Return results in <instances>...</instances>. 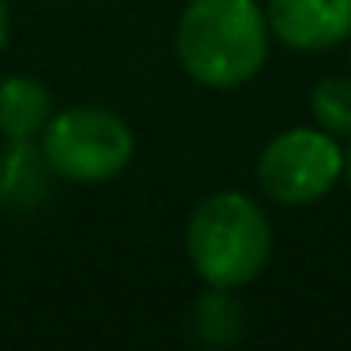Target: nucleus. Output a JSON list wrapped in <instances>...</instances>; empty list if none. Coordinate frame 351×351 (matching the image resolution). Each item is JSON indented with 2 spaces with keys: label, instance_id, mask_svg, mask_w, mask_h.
<instances>
[{
  "label": "nucleus",
  "instance_id": "obj_1",
  "mask_svg": "<svg viewBox=\"0 0 351 351\" xmlns=\"http://www.w3.org/2000/svg\"><path fill=\"white\" fill-rule=\"evenodd\" d=\"M268 38L272 31L257 0H189L178 16L174 53L200 87L230 91L265 69Z\"/></svg>",
  "mask_w": 351,
  "mask_h": 351
},
{
  "label": "nucleus",
  "instance_id": "obj_2",
  "mask_svg": "<svg viewBox=\"0 0 351 351\" xmlns=\"http://www.w3.org/2000/svg\"><path fill=\"white\" fill-rule=\"evenodd\" d=\"M185 253L208 287L238 291L253 283L272 257L265 208L234 189L204 197L185 227Z\"/></svg>",
  "mask_w": 351,
  "mask_h": 351
},
{
  "label": "nucleus",
  "instance_id": "obj_3",
  "mask_svg": "<svg viewBox=\"0 0 351 351\" xmlns=\"http://www.w3.org/2000/svg\"><path fill=\"white\" fill-rule=\"evenodd\" d=\"M38 147L49 170L64 182L99 185L117 178L132 159V129L106 106L53 110Z\"/></svg>",
  "mask_w": 351,
  "mask_h": 351
},
{
  "label": "nucleus",
  "instance_id": "obj_4",
  "mask_svg": "<svg viewBox=\"0 0 351 351\" xmlns=\"http://www.w3.org/2000/svg\"><path fill=\"white\" fill-rule=\"evenodd\" d=\"M343 178V147L321 129H287L265 144L257 159V185L272 204L302 208L328 197Z\"/></svg>",
  "mask_w": 351,
  "mask_h": 351
},
{
  "label": "nucleus",
  "instance_id": "obj_5",
  "mask_svg": "<svg viewBox=\"0 0 351 351\" xmlns=\"http://www.w3.org/2000/svg\"><path fill=\"white\" fill-rule=\"evenodd\" d=\"M268 31L287 49L321 53L351 38V0H268Z\"/></svg>",
  "mask_w": 351,
  "mask_h": 351
},
{
  "label": "nucleus",
  "instance_id": "obj_6",
  "mask_svg": "<svg viewBox=\"0 0 351 351\" xmlns=\"http://www.w3.org/2000/svg\"><path fill=\"white\" fill-rule=\"evenodd\" d=\"M46 155L38 140H4L0 144V208L8 212H31L49 197L53 185Z\"/></svg>",
  "mask_w": 351,
  "mask_h": 351
},
{
  "label": "nucleus",
  "instance_id": "obj_7",
  "mask_svg": "<svg viewBox=\"0 0 351 351\" xmlns=\"http://www.w3.org/2000/svg\"><path fill=\"white\" fill-rule=\"evenodd\" d=\"M53 117V95L34 76H8L0 84V136L38 140Z\"/></svg>",
  "mask_w": 351,
  "mask_h": 351
},
{
  "label": "nucleus",
  "instance_id": "obj_8",
  "mask_svg": "<svg viewBox=\"0 0 351 351\" xmlns=\"http://www.w3.org/2000/svg\"><path fill=\"white\" fill-rule=\"evenodd\" d=\"M238 332H242V306L227 287H208L193 306V336L208 348H223L234 343Z\"/></svg>",
  "mask_w": 351,
  "mask_h": 351
},
{
  "label": "nucleus",
  "instance_id": "obj_9",
  "mask_svg": "<svg viewBox=\"0 0 351 351\" xmlns=\"http://www.w3.org/2000/svg\"><path fill=\"white\" fill-rule=\"evenodd\" d=\"M310 114L321 132L351 140V76H325L310 91Z\"/></svg>",
  "mask_w": 351,
  "mask_h": 351
},
{
  "label": "nucleus",
  "instance_id": "obj_10",
  "mask_svg": "<svg viewBox=\"0 0 351 351\" xmlns=\"http://www.w3.org/2000/svg\"><path fill=\"white\" fill-rule=\"evenodd\" d=\"M8 27H12V19H8V0H0V49H4V42H8Z\"/></svg>",
  "mask_w": 351,
  "mask_h": 351
},
{
  "label": "nucleus",
  "instance_id": "obj_11",
  "mask_svg": "<svg viewBox=\"0 0 351 351\" xmlns=\"http://www.w3.org/2000/svg\"><path fill=\"white\" fill-rule=\"evenodd\" d=\"M343 178H348V185H351V140H348V152H343Z\"/></svg>",
  "mask_w": 351,
  "mask_h": 351
},
{
  "label": "nucleus",
  "instance_id": "obj_12",
  "mask_svg": "<svg viewBox=\"0 0 351 351\" xmlns=\"http://www.w3.org/2000/svg\"><path fill=\"white\" fill-rule=\"evenodd\" d=\"M348 76H351V53H348Z\"/></svg>",
  "mask_w": 351,
  "mask_h": 351
}]
</instances>
